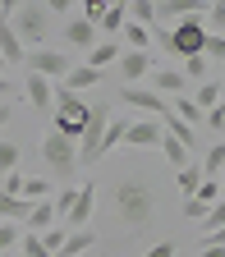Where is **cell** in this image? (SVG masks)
<instances>
[{
  "mask_svg": "<svg viewBox=\"0 0 225 257\" xmlns=\"http://www.w3.org/2000/svg\"><path fill=\"white\" fill-rule=\"evenodd\" d=\"M152 188L143 179H124L115 188V216L124 220V230H143V225H152Z\"/></svg>",
  "mask_w": 225,
  "mask_h": 257,
  "instance_id": "6da1fadb",
  "label": "cell"
},
{
  "mask_svg": "<svg viewBox=\"0 0 225 257\" xmlns=\"http://www.w3.org/2000/svg\"><path fill=\"white\" fill-rule=\"evenodd\" d=\"M14 37L23 42V51H42V42L51 37V14L46 5H5Z\"/></svg>",
  "mask_w": 225,
  "mask_h": 257,
  "instance_id": "7a4b0ae2",
  "label": "cell"
},
{
  "mask_svg": "<svg viewBox=\"0 0 225 257\" xmlns=\"http://www.w3.org/2000/svg\"><path fill=\"white\" fill-rule=\"evenodd\" d=\"M156 37H161V46H166L179 64L188 60V55H202V42H207V28L198 23V19H184L179 28H152Z\"/></svg>",
  "mask_w": 225,
  "mask_h": 257,
  "instance_id": "3957f363",
  "label": "cell"
},
{
  "mask_svg": "<svg viewBox=\"0 0 225 257\" xmlns=\"http://www.w3.org/2000/svg\"><path fill=\"white\" fill-rule=\"evenodd\" d=\"M106 124H110V106L106 101H96V106H87V119H83V134H78V166H96V143H101V134H106Z\"/></svg>",
  "mask_w": 225,
  "mask_h": 257,
  "instance_id": "277c9868",
  "label": "cell"
},
{
  "mask_svg": "<svg viewBox=\"0 0 225 257\" xmlns=\"http://www.w3.org/2000/svg\"><path fill=\"white\" fill-rule=\"evenodd\" d=\"M42 156H46V166L55 170V179H74V170H78V147H74L69 138L46 134V138H42Z\"/></svg>",
  "mask_w": 225,
  "mask_h": 257,
  "instance_id": "5b68a950",
  "label": "cell"
},
{
  "mask_svg": "<svg viewBox=\"0 0 225 257\" xmlns=\"http://www.w3.org/2000/svg\"><path fill=\"white\" fill-rule=\"evenodd\" d=\"M23 69L51 83V78H64L74 64H69V55H64V51H46V46H42V51H28V55H23Z\"/></svg>",
  "mask_w": 225,
  "mask_h": 257,
  "instance_id": "8992f818",
  "label": "cell"
},
{
  "mask_svg": "<svg viewBox=\"0 0 225 257\" xmlns=\"http://www.w3.org/2000/svg\"><path fill=\"white\" fill-rule=\"evenodd\" d=\"M92 207H96V188H92V184H78V193H74L69 211H64V234H69V230H87Z\"/></svg>",
  "mask_w": 225,
  "mask_h": 257,
  "instance_id": "52a82bcc",
  "label": "cell"
},
{
  "mask_svg": "<svg viewBox=\"0 0 225 257\" xmlns=\"http://www.w3.org/2000/svg\"><path fill=\"white\" fill-rule=\"evenodd\" d=\"M161 138H166L161 119H129V128H124V147H138V152L161 147Z\"/></svg>",
  "mask_w": 225,
  "mask_h": 257,
  "instance_id": "ba28073f",
  "label": "cell"
},
{
  "mask_svg": "<svg viewBox=\"0 0 225 257\" xmlns=\"http://www.w3.org/2000/svg\"><path fill=\"white\" fill-rule=\"evenodd\" d=\"M152 69H156V64H152L147 51H120V78H124V87H138Z\"/></svg>",
  "mask_w": 225,
  "mask_h": 257,
  "instance_id": "9c48e42d",
  "label": "cell"
},
{
  "mask_svg": "<svg viewBox=\"0 0 225 257\" xmlns=\"http://www.w3.org/2000/svg\"><path fill=\"white\" fill-rule=\"evenodd\" d=\"M64 42H69V51H92L96 42H101V32H96V23H87L83 14H74L69 23H64Z\"/></svg>",
  "mask_w": 225,
  "mask_h": 257,
  "instance_id": "30bf717a",
  "label": "cell"
},
{
  "mask_svg": "<svg viewBox=\"0 0 225 257\" xmlns=\"http://www.w3.org/2000/svg\"><path fill=\"white\" fill-rule=\"evenodd\" d=\"M120 101H124V106H138V110H152V115H166V110H170L152 87H120Z\"/></svg>",
  "mask_w": 225,
  "mask_h": 257,
  "instance_id": "8fae6325",
  "label": "cell"
},
{
  "mask_svg": "<svg viewBox=\"0 0 225 257\" xmlns=\"http://www.w3.org/2000/svg\"><path fill=\"white\" fill-rule=\"evenodd\" d=\"M23 42L14 37V28H10V14L5 10H0V60H5V69H10V64H23Z\"/></svg>",
  "mask_w": 225,
  "mask_h": 257,
  "instance_id": "7c38bea8",
  "label": "cell"
},
{
  "mask_svg": "<svg viewBox=\"0 0 225 257\" xmlns=\"http://www.w3.org/2000/svg\"><path fill=\"white\" fill-rule=\"evenodd\" d=\"M60 216H55V202L51 198H42V202H32L28 207V216H23V225H28V234H46L51 225H55Z\"/></svg>",
  "mask_w": 225,
  "mask_h": 257,
  "instance_id": "4fadbf2b",
  "label": "cell"
},
{
  "mask_svg": "<svg viewBox=\"0 0 225 257\" xmlns=\"http://www.w3.org/2000/svg\"><path fill=\"white\" fill-rule=\"evenodd\" d=\"M28 101H32V110H55V83H46V78H37V74H28Z\"/></svg>",
  "mask_w": 225,
  "mask_h": 257,
  "instance_id": "5bb4252c",
  "label": "cell"
},
{
  "mask_svg": "<svg viewBox=\"0 0 225 257\" xmlns=\"http://www.w3.org/2000/svg\"><path fill=\"white\" fill-rule=\"evenodd\" d=\"M101 78H106V74H96V69H87V64H74V69H69V74H64V78H60V87L78 96V92H87V87H96V83H101Z\"/></svg>",
  "mask_w": 225,
  "mask_h": 257,
  "instance_id": "9a60e30c",
  "label": "cell"
},
{
  "mask_svg": "<svg viewBox=\"0 0 225 257\" xmlns=\"http://www.w3.org/2000/svg\"><path fill=\"white\" fill-rule=\"evenodd\" d=\"M152 92L156 96H184V74L179 69H152Z\"/></svg>",
  "mask_w": 225,
  "mask_h": 257,
  "instance_id": "2e32d148",
  "label": "cell"
},
{
  "mask_svg": "<svg viewBox=\"0 0 225 257\" xmlns=\"http://www.w3.org/2000/svg\"><path fill=\"white\" fill-rule=\"evenodd\" d=\"M106 64H120V46L115 42H96L92 51H87V69H96V74H106Z\"/></svg>",
  "mask_w": 225,
  "mask_h": 257,
  "instance_id": "e0dca14e",
  "label": "cell"
},
{
  "mask_svg": "<svg viewBox=\"0 0 225 257\" xmlns=\"http://www.w3.org/2000/svg\"><path fill=\"white\" fill-rule=\"evenodd\" d=\"M92 248H96V234L92 230H69V234H64L60 257H78V252H92Z\"/></svg>",
  "mask_w": 225,
  "mask_h": 257,
  "instance_id": "ac0fdd59",
  "label": "cell"
},
{
  "mask_svg": "<svg viewBox=\"0 0 225 257\" xmlns=\"http://www.w3.org/2000/svg\"><path fill=\"white\" fill-rule=\"evenodd\" d=\"M124 23H129V5H110L101 14V23H96V32H106V42H110L115 32H124Z\"/></svg>",
  "mask_w": 225,
  "mask_h": 257,
  "instance_id": "d6986e66",
  "label": "cell"
},
{
  "mask_svg": "<svg viewBox=\"0 0 225 257\" xmlns=\"http://www.w3.org/2000/svg\"><path fill=\"white\" fill-rule=\"evenodd\" d=\"M124 128H129V119H110V124H106V134H101V143H96V161H101L106 152H115V147L124 143Z\"/></svg>",
  "mask_w": 225,
  "mask_h": 257,
  "instance_id": "ffe728a7",
  "label": "cell"
},
{
  "mask_svg": "<svg viewBox=\"0 0 225 257\" xmlns=\"http://www.w3.org/2000/svg\"><path fill=\"white\" fill-rule=\"evenodd\" d=\"M202 60L211 64V69H225V32H207V42H202Z\"/></svg>",
  "mask_w": 225,
  "mask_h": 257,
  "instance_id": "44dd1931",
  "label": "cell"
},
{
  "mask_svg": "<svg viewBox=\"0 0 225 257\" xmlns=\"http://www.w3.org/2000/svg\"><path fill=\"white\" fill-rule=\"evenodd\" d=\"M193 106H198V110H216V106H220V83H216V78L198 83V92H193Z\"/></svg>",
  "mask_w": 225,
  "mask_h": 257,
  "instance_id": "7402d4cb",
  "label": "cell"
},
{
  "mask_svg": "<svg viewBox=\"0 0 225 257\" xmlns=\"http://www.w3.org/2000/svg\"><path fill=\"white\" fill-rule=\"evenodd\" d=\"M220 175H225V143H211L202 161V179H220Z\"/></svg>",
  "mask_w": 225,
  "mask_h": 257,
  "instance_id": "603a6c76",
  "label": "cell"
},
{
  "mask_svg": "<svg viewBox=\"0 0 225 257\" xmlns=\"http://www.w3.org/2000/svg\"><path fill=\"white\" fill-rule=\"evenodd\" d=\"M198 225H202V239H207V234H216V230H225V198H216Z\"/></svg>",
  "mask_w": 225,
  "mask_h": 257,
  "instance_id": "cb8c5ba5",
  "label": "cell"
},
{
  "mask_svg": "<svg viewBox=\"0 0 225 257\" xmlns=\"http://www.w3.org/2000/svg\"><path fill=\"white\" fill-rule=\"evenodd\" d=\"M28 207H32V202H23V198H10V193H0V220H14V225H19V220L28 216Z\"/></svg>",
  "mask_w": 225,
  "mask_h": 257,
  "instance_id": "d4e9b609",
  "label": "cell"
},
{
  "mask_svg": "<svg viewBox=\"0 0 225 257\" xmlns=\"http://www.w3.org/2000/svg\"><path fill=\"white\" fill-rule=\"evenodd\" d=\"M129 23H138V28H156V5H152V0H134V5H129Z\"/></svg>",
  "mask_w": 225,
  "mask_h": 257,
  "instance_id": "484cf974",
  "label": "cell"
},
{
  "mask_svg": "<svg viewBox=\"0 0 225 257\" xmlns=\"http://www.w3.org/2000/svg\"><path fill=\"white\" fill-rule=\"evenodd\" d=\"M198 184H202V166H193V161H188V166H179V193H184V198H193Z\"/></svg>",
  "mask_w": 225,
  "mask_h": 257,
  "instance_id": "4316f807",
  "label": "cell"
},
{
  "mask_svg": "<svg viewBox=\"0 0 225 257\" xmlns=\"http://www.w3.org/2000/svg\"><path fill=\"white\" fill-rule=\"evenodd\" d=\"M170 115H175L179 124H188V128H193V124H198V119H202V110H198V106H193V96H179V101L170 106Z\"/></svg>",
  "mask_w": 225,
  "mask_h": 257,
  "instance_id": "83f0119b",
  "label": "cell"
},
{
  "mask_svg": "<svg viewBox=\"0 0 225 257\" xmlns=\"http://www.w3.org/2000/svg\"><path fill=\"white\" fill-rule=\"evenodd\" d=\"M161 152H166V161H170L175 170H179V166H188V147H184L179 138H170V134H166V138H161Z\"/></svg>",
  "mask_w": 225,
  "mask_h": 257,
  "instance_id": "f1b7e54d",
  "label": "cell"
},
{
  "mask_svg": "<svg viewBox=\"0 0 225 257\" xmlns=\"http://www.w3.org/2000/svg\"><path fill=\"white\" fill-rule=\"evenodd\" d=\"M124 42H129V51H147V46H152V28L124 23Z\"/></svg>",
  "mask_w": 225,
  "mask_h": 257,
  "instance_id": "f546056e",
  "label": "cell"
},
{
  "mask_svg": "<svg viewBox=\"0 0 225 257\" xmlns=\"http://www.w3.org/2000/svg\"><path fill=\"white\" fill-rule=\"evenodd\" d=\"M179 74H184V83H188V78H198V83H207V78H211V64H207L202 55H188Z\"/></svg>",
  "mask_w": 225,
  "mask_h": 257,
  "instance_id": "4dcf8cb0",
  "label": "cell"
},
{
  "mask_svg": "<svg viewBox=\"0 0 225 257\" xmlns=\"http://www.w3.org/2000/svg\"><path fill=\"white\" fill-rule=\"evenodd\" d=\"M19 156H23V147H19V143H0V175H14Z\"/></svg>",
  "mask_w": 225,
  "mask_h": 257,
  "instance_id": "1f68e13d",
  "label": "cell"
},
{
  "mask_svg": "<svg viewBox=\"0 0 225 257\" xmlns=\"http://www.w3.org/2000/svg\"><path fill=\"white\" fill-rule=\"evenodd\" d=\"M19 239H23V230L14 220H0V252H10V248H19Z\"/></svg>",
  "mask_w": 225,
  "mask_h": 257,
  "instance_id": "d6a6232c",
  "label": "cell"
},
{
  "mask_svg": "<svg viewBox=\"0 0 225 257\" xmlns=\"http://www.w3.org/2000/svg\"><path fill=\"white\" fill-rule=\"evenodd\" d=\"M46 193H51V184H46V179H23V193H19V198H23V202H32V198L42 202Z\"/></svg>",
  "mask_w": 225,
  "mask_h": 257,
  "instance_id": "836d02e7",
  "label": "cell"
},
{
  "mask_svg": "<svg viewBox=\"0 0 225 257\" xmlns=\"http://www.w3.org/2000/svg\"><path fill=\"white\" fill-rule=\"evenodd\" d=\"M19 248H23V257H51V252H46V243H42V234H23V239H19Z\"/></svg>",
  "mask_w": 225,
  "mask_h": 257,
  "instance_id": "e575fe53",
  "label": "cell"
},
{
  "mask_svg": "<svg viewBox=\"0 0 225 257\" xmlns=\"http://www.w3.org/2000/svg\"><path fill=\"white\" fill-rule=\"evenodd\" d=\"M42 243H46L51 257H60V248H64V225H51V230L42 234Z\"/></svg>",
  "mask_w": 225,
  "mask_h": 257,
  "instance_id": "d590c367",
  "label": "cell"
},
{
  "mask_svg": "<svg viewBox=\"0 0 225 257\" xmlns=\"http://www.w3.org/2000/svg\"><path fill=\"white\" fill-rule=\"evenodd\" d=\"M193 198H198L202 207H211V202L220 198V188H216V179H202V184H198V193H193Z\"/></svg>",
  "mask_w": 225,
  "mask_h": 257,
  "instance_id": "8d00e7d4",
  "label": "cell"
},
{
  "mask_svg": "<svg viewBox=\"0 0 225 257\" xmlns=\"http://www.w3.org/2000/svg\"><path fill=\"white\" fill-rule=\"evenodd\" d=\"M143 257H179V248H175L170 239H161V243H152V248H147Z\"/></svg>",
  "mask_w": 225,
  "mask_h": 257,
  "instance_id": "74e56055",
  "label": "cell"
},
{
  "mask_svg": "<svg viewBox=\"0 0 225 257\" xmlns=\"http://www.w3.org/2000/svg\"><path fill=\"white\" fill-rule=\"evenodd\" d=\"M184 216H188V220H202V216H207V207H202L198 198H184Z\"/></svg>",
  "mask_w": 225,
  "mask_h": 257,
  "instance_id": "f35d334b",
  "label": "cell"
},
{
  "mask_svg": "<svg viewBox=\"0 0 225 257\" xmlns=\"http://www.w3.org/2000/svg\"><path fill=\"white\" fill-rule=\"evenodd\" d=\"M202 119L211 124V134H225V110H220V106H216V110H207Z\"/></svg>",
  "mask_w": 225,
  "mask_h": 257,
  "instance_id": "ab89813d",
  "label": "cell"
},
{
  "mask_svg": "<svg viewBox=\"0 0 225 257\" xmlns=\"http://www.w3.org/2000/svg\"><path fill=\"white\" fill-rule=\"evenodd\" d=\"M207 14H211V23H216V32H225V5H207Z\"/></svg>",
  "mask_w": 225,
  "mask_h": 257,
  "instance_id": "60d3db41",
  "label": "cell"
},
{
  "mask_svg": "<svg viewBox=\"0 0 225 257\" xmlns=\"http://www.w3.org/2000/svg\"><path fill=\"white\" fill-rule=\"evenodd\" d=\"M198 257H225V248H216V243H207V239H202V252H198Z\"/></svg>",
  "mask_w": 225,
  "mask_h": 257,
  "instance_id": "b9f144b4",
  "label": "cell"
},
{
  "mask_svg": "<svg viewBox=\"0 0 225 257\" xmlns=\"http://www.w3.org/2000/svg\"><path fill=\"white\" fill-rule=\"evenodd\" d=\"M10 119H14V106H10V101H0V128H5Z\"/></svg>",
  "mask_w": 225,
  "mask_h": 257,
  "instance_id": "7bdbcfd3",
  "label": "cell"
},
{
  "mask_svg": "<svg viewBox=\"0 0 225 257\" xmlns=\"http://www.w3.org/2000/svg\"><path fill=\"white\" fill-rule=\"evenodd\" d=\"M207 243H216V248H225V230H216V234H207Z\"/></svg>",
  "mask_w": 225,
  "mask_h": 257,
  "instance_id": "ee69618b",
  "label": "cell"
},
{
  "mask_svg": "<svg viewBox=\"0 0 225 257\" xmlns=\"http://www.w3.org/2000/svg\"><path fill=\"white\" fill-rule=\"evenodd\" d=\"M10 92H14V87H10V78H5V74H0V101H5V96H10Z\"/></svg>",
  "mask_w": 225,
  "mask_h": 257,
  "instance_id": "f6af8a7d",
  "label": "cell"
},
{
  "mask_svg": "<svg viewBox=\"0 0 225 257\" xmlns=\"http://www.w3.org/2000/svg\"><path fill=\"white\" fill-rule=\"evenodd\" d=\"M216 83H220V96H225V69H220V74H216Z\"/></svg>",
  "mask_w": 225,
  "mask_h": 257,
  "instance_id": "bcb514c9",
  "label": "cell"
},
{
  "mask_svg": "<svg viewBox=\"0 0 225 257\" xmlns=\"http://www.w3.org/2000/svg\"><path fill=\"white\" fill-rule=\"evenodd\" d=\"M216 188H220V198H225V175H220V179H216Z\"/></svg>",
  "mask_w": 225,
  "mask_h": 257,
  "instance_id": "7dc6e473",
  "label": "cell"
},
{
  "mask_svg": "<svg viewBox=\"0 0 225 257\" xmlns=\"http://www.w3.org/2000/svg\"><path fill=\"white\" fill-rule=\"evenodd\" d=\"M92 257H110V252H92Z\"/></svg>",
  "mask_w": 225,
  "mask_h": 257,
  "instance_id": "c3c4849f",
  "label": "cell"
},
{
  "mask_svg": "<svg viewBox=\"0 0 225 257\" xmlns=\"http://www.w3.org/2000/svg\"><path fill=\"white\" fill-rule=\"evenodd\" d=\"M0 69H5V60H0Z\"/></svg>",
  "mask_w": 225,
  "mask_h": 257,
  "instance_id": "681fc988",
  "label": "cell"
},
{
  "mask_svg": "<svg viewBox=\"0 0 225 257\" xmlns=\"http://www.w3.org/2000/svg\"><path fill=\"white\" fill-rule=\"evenodd\" d=\"M179 257H184V252H179Z\"/></svg>",
  "mask_w": 225,
  "mask_h": 257,
  "instance_id": "f907efd6",
  "label": "cell"
}]
</instances>
